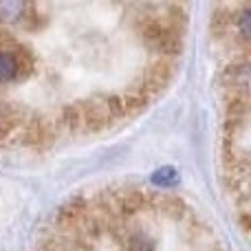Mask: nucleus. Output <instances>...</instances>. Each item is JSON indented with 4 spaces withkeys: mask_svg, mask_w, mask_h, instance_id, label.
I'll return each instance as SVG.
<instances>
[{
    "mask_svg": "<svg viewBox=\"0 0 251 251\" xmlns=\"http://www.w3.org/2000/svg\"><path fill=\"white\" fill-rule=\"evenodd\" d=\"M33 69V60L20 47H0V84H11Z\"/></svg>",
    "mask_w": 251,
    "mask_h": 251,
    "instance_id": "f257e3e1",
    "label": "nucleus"
},
{
    "mask_svg": "<svg viewBox=\"0 0 251 251\" xmlns=\"http://www.w3.org/2000/svg\"><path fill=\"white\" fill-rule=\"evenodd\" d=\"M82 108V130L91 132V130H101L108 124H113V115H110L108 106H106L104 97H95V100L86 101Z\"/></svg>",
    "mask_w": 251,
    "mask_h": 251,
    "instance_id": "f03ea898",
    "label": "nucleus"
},
{
    "mask_svg": "<svg viewBox=\"0 0 251 251\" xmlns=\"http://www.w3.org/2000/svg\"><path fill=\"white\" fill-rule=\"evenodd\" d=\"M227 82L229 88L234 91V100H247V91H249V64H234L227 71Z\"/></svg>",
    "mask_w": 251,
    "mask_h": 251,
    "instance_id": "7ed1b4c3",
    "label": "nucleus"
},
{
    "mask_svg": "<svg viewBox=\"0 0 251 251\" xmlns=\"http://www.w3.org/2000/svg\"><path fill=\"white\" fill-rule=\"evenodd\" d=\"M143 203H146V196H143L141 192H132V190L115 194L113 199H110V207L119 214H134L137 209L143 207Z\"/></svg>",
    "mask_w": 251,
    "mask_h": 251,
    "instance_id": "20e7f679",
    "label": "nucleus"
},
{
    "mask_svg": "<svg viewBox=\"0 0 251 251\" xmlns=\"http://www.w3.org/2000/svg\"><path fill=\"white\" fill-rule=\"evenodd\" d=\"M26 2L22 0H0V22H18L20 18H25L26 13Z\"/></svg>",
    "mask_w": 251,
    "mask_h": 251,
    "instance_id": "39448f33",
    "label": "nucleus"
},
{
    "mask_svg": "<svg viewBox=\"0 0 251 251\" xmlns=\"http://www.w3.org/2000/svg\"><path fill=\"white\" fill-rule=\"evenodd\" d=\"M150 181L154 185H161V187H172L178 183V172L172 168V165H165V168H159L152 172Z\"/></svg>",
    "mask_w": 251,
    "mask_h": 251,
    "instance_id": "423d86ee",
    "label": "nucleus"
},
{
    "mask_svg": "<svg viewBox=\"0 0 251 251\" xmlns=\"http://www.w3.org/2000/svg\"><path fill=\"white\" fill-rule=\"evenodd\" d=\"M122 104H124V115H139L148 106V100L141 97L139 93L130 91L126 95H122Z\"/></svg>",
    "mask_w": 251,
    "mask_h": 251,
    "instance_id": "0eeeda50",
    "label": "nucleus"
},
{
    "mask_svg": "<svg viewBox=\"0 0 251 251\" xmlns=\"http://www.w3.org/2000/svg\"><path fill=\"white\" fill-rule=\"evenodd\" d=\"M159 207L163 209L165 214H172V216H176V214L183 209V205L178 203L176 199H172V196H159Z\"/></svg>",
    "mask_w": 251,
    "mask_h": 251,
    "instance_id": "6e6552de",
    "label": "nucleus"
},
{
    "mask_svg": "<svg viewBox=\"0 0 251 251\" xmlns=\"http://www.w3.org/2000/svg\"><path fill=\"white\" fill-rule=\"evenodd\" d=\"M238 26H240V35L245 40H249L251 38V9L249 7L238 16Z\"/></svg>",
    "mask_w": 251,
    "mask_h": 251,
    "instance_id": "1a4fd4ad",
    "label": "nucleus"
},
{
    "mask_svg": "<svg viewBox=\"0 0 251 251\" xmlns=\"http://www.w3.org/2000/svg\"><path fill=\"white\" fill-rule=\"evenodd\" d=\"M130 251H150V243H148L143 236H137V238L132 240V247Z\"/></svg>",
    "mask_w": 251,
    "mask_h": 251,
    "instance_id": "9d476101",
    "label": "nucleus"
}]
</instances>
